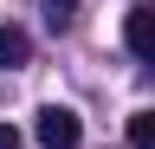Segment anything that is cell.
<instances>
[{
    "label": "cell",
    "instance_id": "obj_1",
    "mask_svg": "<svg viewBox=\"0 0 155 149\" xmlns=\"http://www.w3.org/2000/svg\"><path fill=\"white\" fill-rule=\"evenodd\" d=\"M32 136H39V149H78L84 117L65 110V104H45V110H39V123H32Z\"/></svg>",
    "mask_w": 155,
    "mask_h": 149
},
{
    "label": "cell",
    "instance_id": "obj_2",
    "mask_svg": "<svg viewBox=\"0 0 155 149\" xmlns=\"http://www.w3.org/2000/svg\"><path fill=\"white\" fill-rule=\"evenodd\" d=\"M123 46L136 52V59H149V65H155V0L123 13Z\"/></svg>",
    "mask_w": 155,
    "mask_h": 149
},
{
    "label": "cell",
    "instance_id": "obj_3",
    "mask_svg": "<svg viewBox=\"0 0 155 149\" xmlns=\"http://www.w3.org/2000/svg\"><path fill=\"white\" fill-rule=\"evenodd\" d=\"M26 59H32V39L19 26H0V71H19Z\"/></svg>",
    "mask_w": 155,
    "mask_h": 149
},
{
    "label": "cell",
    "instance_id": "obj_4",
    "mask_svg": "<svg viewBox=\"0 0 155 149\" xmlns=\"http://www.w3.org/2000/svg\"><path fill=\"white\" fill-rule=\"evenodd\" d=\"M129 149H155V110H136L129 117Z\"/></svg>",
    "mask_w": 155,
    "mask_h": 149
},
{
    "label": "cell",
    "instance_id": "obj_5",
    "mask_svg": "<svg viewBox=\"0 0 155 149\" xmlns=\"http://www.w3.org/2000/svg\"><path fill=\"white\" fill-rule=\"evenodd\" d=\"M39 7H45V20H52V26H65V20H71V7H78V0H39Z\"/></svg>",
    "mask_w": 155,
    "mask_h": 149
},
{
    "label": "cell",
    "instance_id": "obj_6",
    "mask_svg": "<svg viewBox=\"0 0 155 149\" xmlns=\"http://www.w3.org/2000/svg\"><path fill=\"white\" fill-rule=\"evenodd\" d=\"M0 149H19V130L13 123H0Z\"/></svg>",
    "mask_w": 155,
    "mask_h": 149
}]
</instances>
